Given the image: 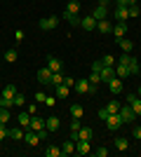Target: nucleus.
<instances>
[{"mask_svg": "<svg viewBox=\"0 0 141 157\" xmlns=\"http://www.w3.org/2000/svg\"><path fill=\"white\" fill-rule=\"evenodd\" d=\"M59 17H54V14H52V17H47V19H40V21H38V26H40V31H54V28H57V26H59Z\"/></svg>", "mask_w": 141, "mask_h": 157, "instance_id": "f03ea898", "label": "nucleus"}, {"mask_svg": "<svg viewBox=\"0 0 141 157\" xmlns=\"http://www.w3.org/2000/svg\"><path fill=\"white\" fill-rule=\"evenodd\" d=\"M113 35L115 40H120L127 35V21H118V24H113Z\"/></svg>", "mask_w": 141, "mask_h": 157, "instance_id": "0eeeda50", "label": "nucleus"}, {"mask_svg": "<svg viewBox=\"0 0 141 157\" xmlns=\"http://www.w3.org/2000/svg\"><path fill=\"white\" fill-rule=\"evenodd\" d=\"M96 31L99 33H113V24L108 19H99L96 21Z\"/></svg>", "mask_w": 141, "mask_h": 157, "instance_id": "4468645a", "label": "nucleus"}, {"mask_svg": "<svg viewBox=\"0 0 141 157\" xmlns=\"http://www.w3.org/2000/svg\"><path fill=\"white\" fill-rule=\"evenodd\" d=\"M14 94H17V89H14V85H7L5 89H2V94H0V96H5V98H14Z\"/></svg>", "mask_w": 141, "mask_h": 157, "instance_id": "2f4dec72", "label": "nucleus"}, {"mask_svg": "<svg viewBox=\"0 0 141 157\" xmlns=\"http://www.w3.org/2000/svg\"><path fill=\"white\" fill-rule=\"evenodd\" d=\"M92 138V129L89 127H80L78 129V141H89Z\"/></svg>", "mask_w": 141, "mask_h": 157, "instance_id": "393cba45", "label": "nucleus"}, {"mask_svg": "<svg viewBox=\"0 0 141 157\" xmlns=\"http://www.w3.org/2000/svg\"><path fill=\"white\" fill-rule=\"evenodd\" d=\"M38 136H40V141H45V138L49 136V131H47V129H40V131H38Z\"/></svg>", "mask_w": 141, "mask_h": 157, "instance_id": "de8ad7c7", "label": "nucleus"}, {"mask_svg": "<svg viewBox=\"0 0 141 157\" xmlns=\"http://www.w3.org/2000/svg\"><path fill=\"white\" fill-rule=\"evenodd\" d=\"M96 2H101V0H96Z\"/></svg>", "mask_w": 141, "mask_h": 157, "instance_id": "4d7b16f0", "label": "nucleus"}, {"mask_svg": "<svg viewBox=\"0 0 141 157\" xmlns=\"http://www.w3.org/2000/svg\"><path fill=\"white\" fill-rule=\"evenodd\" d=\"M45 98H47L45 92H38V94H35V101H38V103H45Z\"/></svg>", "mask_w": 141, "mask_h": 157, "instance_id": "37998d69", "label": "nucleus"}, {"mask_svg": "<svg viewBox=\"0 0 141 157\" xmlns=\"http://www.w3.org/2000/svg\"><path fill=\"white\" fill-rule=\"evenodd\" d=\"M61 152H64V155H73V152H75V141H71V138H68L66 143L61 145Z\"/></svg>", "mask_w": 141, "mask_h": 157, "instance_id": "a878e982", "label": "nucleus"}, {"mask_svg": "<svg viewBox=\"0 0 141 157\" xmlns=\"http://www.w3.org/2000/svg\"><path fill=\"white\" fill-rule=\"evenodd\" d=\"M118 45H120V49L125 54H132V49H134V42H132V40H125V38L118 40Z\"/></svg>", "mask_w": 141, "mask_h": 157, "instance_id": "a211bd4d", "label": "nucleus"}, {"mask_svg": "<svg viewBox=\"0 0 141 157\" xmlns=\"http://www.w3.org/2000/svg\"><path fill=\"white\" fill-rule=\"evenodd\" d=\"M28 129H33V131L45 129V120H42L40 115H31V127H28Z\"/></svg>", "mask_w": 141, "mask_h": 157, "instance_id": "ddd939ff", "label": "nucleus"}, {"mask_svg": "<svg viewBox=\"0 0 141 157\" xmlns=\"http://www.w3.org/2000/svg\"><path fill=\"white\" fill-rule=\"evenodd\" d=\"M5 138H10V129H7V124H2V122H0V143H2Z\"/></svg>", "mask_w": 141, "mask_h": 157, "instance_id": "4c0bfd02", "label": "nucleus"}, {"mask_svg": "<svg viewBox=\"0 0 141 157\" xmlns=\"http://www.w3.org/2000/svg\"><path fill=\"white\" fill-rule=\"evenodd\" d=\"M106 85H108V92L111 94H122V80L118 78V75H115L113 80H108Z\"/></svg>", "mask_w": 141, "mask_h": 157, "instance_id": "1a4fd4ad", "label": "nucleus"}, {"mask_svg": "<svg viewBox=\"0 0 141 157\" xmlns=\"http://www.w3.org/2000/svg\"><path fill=\"white\" fill-rule=\"evenodd\" d=\"M45 155L47 157H61L64 152H61V148H57V145H49V148L45 150Z\"/></svg>", "mask_w": 141, "mask_h": 157, "instance_id": "c85d7f7f", "label": "nucleus"}, {"mask_svg": "<svg viewBox=\"0 0 141 157\" xmlns=\"http://www.w3.org/2000/svg\"><path fill=\"white\" fill-rule=\"evenodd\" d=\"M24 143H26V145H31V148H35V145L40 143V136H38V131L26 129V134H24Z\"/></svg>", "mask_w": 141, "mask_h": 157, "instance_id": "39448f33", "label": "nucleus"}, {"mask_svg": "<svg viewBox=\"0 0 141 157\" xmlns=\"http://www.w3.org/2000/svg\"><path fill=\"white\" fill-rule=\"evenodd\" d=\"M127 10H129V19H132V17H139V14H141V7H139V5H129Z\"/></svg>", "mask_w": 141, "mask_h": 157, "instance_id": "ea45409f", "label": "nucleus"}, {"mask_svg": "<svg viewBox=\"0 0 141 157\" xmlns=\"http://www.w3.org/2000/svg\"><path fill=\"white\" fill-rule=\"evenodd\" d=\"M80 117H73V122H71V131H78V129H80Z\"/></svg>", "mask_w": 141, "mask_h": 157, "instance_id": "79ce46f5", "label": "nucleus"}, {"mask_svg": "<svg viewBox=\"0 0 141 157\" xmlns=\"http://www.w3.org/2000/svg\"><path fill=\"white\" fill-rule=\"evenodd\" d=\"M14 105L24 108V105H26V96H24V94H14Z\"/></svg>", "mask_w": 141, "mask_h": 157, "instance_id": "c9c22d12", "label": "nucleus"}, {"mask_svg": "<svg viewBox=\"0 0 141 157\" xmlns=\"http://www.w3.org/2000/svg\"><path fill=\"white\" fill-rule=\"evenodd\" d=\"M115 148H118V150H129V141L125 136H118L115 138Z\"/></svg>", "mask_w": 141, "mask_h": 157, "instance_id": "bb28decb", "label": "nucleus"}, {"mask_svg": "<svg viewBox=\"0 0 141 157\" xmlns=\"http://www.w3.org/2000/svg\"><path fill=\"white\" fill-rule=\"evenodd\" d=\"M64 85H66V87H73L75 80H73V78H64Z\"/></svg>", "mask_w": 141, "mask_h": 157, "instance_id": "603ef678", "label": "nucleus"}, {"mask_svg": "<svg viewBox=\"0 0 141 157\" xmlns=\"http://www.w3.org/2000/svg\"><path fill=\"white\" fill-rule=\"evenodd\" d=\"M129 75H139V71H141V66H139V61L134 59V56H132V61H129Z\"/></svg>", "mask_w": 141, "mask_h": 157, "instance_id": "cd10ccee", "label": "nucleus"}, {"mask_svg": "<svg viewBox=\"0 0 141 157\" xmlns=\"http://www.w3.org/2000/svg\"><path fill=\"white\" fill-rule=\"evenodd\" d=\"M106 110H108V113H120V103H118V101H108Z\"/></svg>", "mask_w": 141, "mask_h": 157, "instance_id": "58836bf2", "label": "nucleus"}, {"mask_svg": "<svg viewBox=\"0 0 141 157\" xmlns=\"http://www.w3.org/2000/svg\"><path fill=\"white\" fill-rule=\"evenodd\" d=\"M118 115H120V120H122V124H129V122H134V110H132V105L129 103H125V105H120V113H118Z\"/></svg>", "mask_w": 141, "mask_h": 157, "instance_id": "f257e3e1", "label": "nucleus"}, {"mask_svg": "<svg viewBox=\"0 0 141 157\" xmlns=\"http://www.w3.org/2000/svg\"><path fill=\"white\" fill-rule=\"evenodd\" d=\"M28 113H31V115H35V113H38V103H31V105H28Z\"/></svg>", "mask_w": 141, "mask_h": 157, "instance_id": "3c124183", "label": "nucleus"}, {"mask_svg": "<svg viewBox=\"0 0 141 157\" xmlns=\"http://www.w3.org/2000/svg\"><path fill=\"white\" fill-rule=\"evenodd\" d=\"M38 80H40L42 85H52V71H49V68H40V71H38Z\"/></svg>", "mask_w": 141, "mask_h": 157, "instance_id": "9b49d317", "label": "nucleus"}, {"mask_svg": "<svg viewBox=\"0 0 141 157\" xmlns=\"http://www.w3.org/2000/svg\"><path fill=\"white\" fill-rule=\"evenodd\" d=\"M71 115H73V117H82V115H85V113H82V105L73 103V105H71Z\"/></svg>", "mask_w": 141, "mask_h": 157, "instance_id": "72a5a7b5", "label": "nucleus"}, {"mask_svg": "<svg viewBox=\"0 0 141 157\" xmlns=\"http://www.w3.org/2000/svg\"><path fill=\"white\" fill-rule=\"evenodd\" d=\"M0 108H14V98H5V96H0Z\"/></svg>", "mask_w": 141, "mask_h": 157, "instance_id": "e433bc0d", "label": "nucleus"}, {"mask_svg": "<svg viewBox=\"0 0 141 157\" xmlns=\"http://www.w3.org/2000/svg\"><path fill=\"white\" fill-rule=\"evenodd\" d=\"M14 40H17V42H21V40H24V31H17V33H14Z\"/></svg>", "mask_w": 141, "mask_h": 157, "instance_id": "8fccbe9b", "label": "nucleus"}, {"mask_svg": "<svg viewBox=\"0 0 141 157\" xmlns=\"http://www.w3.org/2000/svg\"><path fill=\"white\" fill-rule=\"evenodd\" d=\"M94 155H96V157H106L108 150H106V148H96V150H94Z\"/></svg>", "mask_w": 141, "mask_h": 157, "instance_id": "a18cd8bd", "label": "nucleus"}, {"mask_svg": "<svg viewBox=\"0 0 141 157\" xmlns=\"http://www.w3.org/2000/svg\"><path fill=\"white\" fill-rule=\"evenodd\" d=\"M101 63L104 66H115V59L111 56V54H106V56H101Z\"/></svg>", "mask_w": 141, "mask_h": 157, "instance_id": "a19ab883", "label": "nucleus"}, {"mask_svg": "<svg viewBox=\"0 0 141 157\" xmlns=\"http://www.w3.org/2000/svg\"><path fill=\"white\" fill-rule=\"evenodd\" d=\"M101 2H108V0H101Z\"/></svg>", "mask_w": 141, "mask_h": 157, "instance_id": "6e6d98bb", "label": "nucleus"}, {"mask_svg": "<svg viewBox=\"0 0 141 157\" xmlns=\"http://www.w3.org/2000/svg\"><path fill=\"white\" fill-rule=\"evenodd\" d=\"M136 94H139V96H141V87H139V92H136Z\"/></svg>", "mask_w": 141, "mask_h": 157, "instance_id": "5fc2aeb1", "label": "nucleus"}, {"mask_svg": "<svg viewBox=\"0 0 141 157\" xmlns=\"http://www.w3.org/2000/svg\"><path fill=\"white\" fill-rule=\"evenodd\" d=\"M54 94H57V98H66L68 94H71V87H66V85H57V87H54Z\"/></svg>", "mask_w": 141, "mask_h": 157, "instance_id": "aec40b11", "label": "nucleus"}, {"mask_svg": "<svg viewBox=\"0 0 141 157\" xmlns=\"http://www.w3.org/2000/svg\"><path fill=\"white\" fill-rule=\"evenodd\" d=\"M78 12H80V2H78V0H68L66 12L64 14H78Z\"/></svg>", "mask_w": 141, "mask_h": 157, "instance_id": "5701e85b", "label": "nucleus"}, {"mask_svg": "<svg viewBox=\"0 0 141 157\" xmlns=\"http://www.w3.org/2000/svg\"><path fill=\"white\" fill-rule=\"evenodd\" d=\"M132 136H134V138H139V141H141V127H134V131H132Z\"/></svg>", "mask_w": 141, "mask_h": 157, "instance_id": "09e8293b", "label": "nucleus"}, {"mask_svg": "<svg viewBox=\"0 0 141 157\" xmlns=\"http://www.w3.org/2000/svg\"><path fill=\"white\" fill-rule=\"evenodd\" d=\"M80 28H85V31H96V19H94L92 14H89V17H82L80 19Z\"/></svg>", "mask_w": 141, "mask_h": 157, "instance_id": "9d476101", "label": "nucleus"}, {"mask_svg": "<svg viewBox=\"0 0 141 157\" xmlns=\"http://www.w3.org/2000/svg\"><path fill=\"white\" fill-rule=\"evenodd\" d=\"M108 115H111V113H108V110H106V105H104V108L99 110V120H106Z\"/></svg>", "mask_w": 141, "mask_h": 157, "instance_id": "49530a36", "label": "nucleus"}, {"mask_svg": "<svg viewBox=\"0 0 141 157\" xmlns=\"http://www.w3.org/2000/svg\"><path fill=\"white\" fill-rule=\"evenodd\" d=\"M129 105H132V110H134V115H141V96H136V98H134V101H132Z\"/></svg>", "mask_w": 141, "mask_h": 157, "instance_id": "f704fd0d", "label": "nucleus"}, {"mask_svg": "<svg viewBox=\"0 0 141 157\" xmlns=\"http://www.w3.org/2000/svg\"><path fill=\"white\" fill-rule=\"evenodd\" d=\"M136 2H139V0H127V7L129 5H136Z\"/></svg>", "mask_w": 141, "mask_h": 157, "instance_id": "864d4df0", "label": "nucleus"}, {"mask_svg": "<svg viewBox=\"0 0 141 157\" xmlns=\"http://www.w3.org/2000/svg\"><path fill=\"white\" fill-rule=\"evenodd\" d=\"M59 127H61V120H59V117H54V115H49V117L45 120V129H47V131H57Z\"/></svg>", "mask_w": 141, "mask_h": 157, "instance_id": "f8f14e48", "label": "nucleus"}, {"mask_svg": "<svg viewBox=\"0 0 141 157\" xmlns=\"http://www.w3.org/2000/svg\"><path fill=\"white\" fill-rule=\"evenodd\" d=\"M73 87L78 94H89V80H75Z\"/></svg>", "mask_w": 141, "mask_h": 157, "instance_id": "2eb2a0df", "label": "nucleus"}, {"mask_svg": "<svg viewBox=\"0 0 141 157\" xmlns=\"http://www.w3.org/2000/svg\"><path fill=\"white\" fill-rule=\"evenodd\" d=\"M47 68H49L52 73H61L64 71V61L57 59V56H47Z\"/></svg>", "mask_w": 141, "mask_h": 157, "instance_id": "423d86ee", "label": "nucleus"}, {"mask_svg": "<svg viewBox=\"0 0 141 157\" xmlns=\"http://www.w3.org/2000/svg\"><path fill=\"white\" fill-rule=\"evenodd\" d=\"M17 120H19V127H24V129H28V127H31V113H19V117H17Z\"/></svg>", "mask_w": 141, "mask_h": 157, "instance_id": "412c9836", "label": "nucleus"}, {"mask_svg": "<svg viewBox=\"0 0 141 157\" xmlns=\"http://www.w3.org/2000/svg\"><path fill=\"white\" fill-rule=\"evenodd\" d=\"M54 103H57V96H47V98H45V105H49V108H54Z\"/></svg>", "mask_w": 141, "mask_h": 157, "instance_id": "c03bdc74", "label": "nucleus"}, {"mask_svg": "<svg viewBox=\"0 0 141 157\" xmlns=\"http://www.w3.org/2000/svg\"><path fill=\"white\" fill-rule=\"evenodd\" d=\"M104 122H106V127H108L111 131H118V129L122 127V120H120V115H118V113H111Z\"/></svg>", "mask_w": 141, "mask_h": 157, "instance_id": "7ed1b4c3", "label": "nucleus"}, {"mask_svg": "<svg viewBox=\"0 0 141 157\" xmlns=\"http://www.w3.org/2000/svg\"><path fill=\"white\" fill-rule=\"evenodd\" d=\"M115 75H118L120 80L129 78V68H127V66H122V63H115Z\"/></svg>", "mask_w": 141, "mask_h": 157, "instance_id": "b1692460", "label": "nucleus"}, {"mask_svg": "<svg viewBox=\"0 0 141 157\" xmlns=\"http://www.w3.org/2000/svg\"><path fill=\"white\" fill-rule=\"evenodd\" d=\"M89 152V141H78L75 143V155H87Z\"/></svg>", "mask_w": 141, "mask_h": 157, "instance_id": "6ab92c4d", "label": "nucleus"}, {"mask_svg": "<svg viewBox=\"0 0 141 157\" xmlns=\"http://www.w3.org/2000/svg\"><path fill=\"white\" fill-rule=\"evenodd\" d=\"M17 56H19V54L14 52V49H7V52L2 54V59H5L7 63H14V61H17Z\"/></svg>", "mask_w": 141, "mask_h": 157, "instance_id": "c756f323", "label": "nucleus"}, {"mask_svg": "<svg viewBox=\"0 0 141 157\" xmlns=\"http://www.w3.org/2000/svg\"><path fill=\"white\" fill-rule=\"evenodd\" d=\"M10 117H12L10 108H0V122H2V124H7V122H10Z\"/></svg>", "mask_w": 141, "mask_h": 157, "instance_id": "7c9ffc66", "label": "nucleus"}, {"mask_svg": "<svg viewBox=\"0 0 141 157\" xmlns=\"http://www.w3.org/2000/svg\"><path fill=\"white\" fill-rule=\"evenodd\" d=\"M64 73H52V87H57V85H64Z\"/></svg>", "mask_w": 141, "mask_h": 157, "instance_id": "473e14b6", "label": "nucleus"}, {"mask_svg": "<svg viewBox=\"0 0 141 157\" xmlns=\"http://www.w3.org/2000/svg\"><path fill=\"white\" fill-rule=\"evenodd\" d=\"M24 134H26L24 127H14V129H10V138H12V141H24Z\"/></svg>", "mask_w": 141, "mask_h": 157, "instance_id": "f3484780", "label": "nucleus"}, {"mask_svg": "<svg viewBox=\"0 0 141 157\" xmlns=\"http://www.w3.org/2000/svg\"><path fill=\"white\" fill-rule=\"evenodd\" d=\"M92 17L96 21H99V19H108V7H106V2H96V7L92 10Z\"/></svg>", "mask_w": 141, "mask_h": 157, "instance_id": "20e7f679", "label": "nucleus"}, {"mask_svg": "<svg viewBox=\"0 0 141 157\" xmlns=\"http://www.w3.org/2000/svg\"><path fill=\"white\" fill-rule=\"evenodd\" d=\"M113 17H115L118 21H127V19H129V10H127V7H115Z\"/></svg>", "mask_w": 141, "mask_h": 157, "instance_id": "dca6fc26", "label": "nucleus"}, {"mask_svg": "<svg viewBox=\"0 0 141 157\" xmlns=\"http://www.w3.org/2000/svg\"><path fill=\"white\" fill-rule=\"evenodd\" d=\"M99 75H101V82H108V80H113V78H115V66H101Z\"/></svg>", "mask_w": 141, "mask_h": 157, "instance_id": "6e6552de", "label": "nucleus"}, {"mask_svg": "<svg viewBox=\"0 0 141 157\" xmlns=\"http://www.w3.org/2000/svg\"><path fill=\"white\" fill-rule=\"evenodd\" d=\"M64 19L71 24V28H78V26H80V19H82V17H80V14H64Z\"/></svg>", "mask_w": 141, "mask_h": 157, "instance_id": "4be33fe9", "label": "nucleus"}]
</instances>
